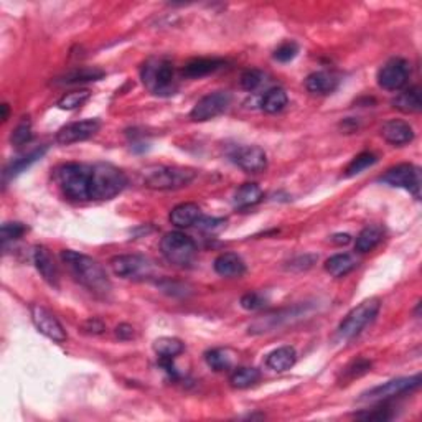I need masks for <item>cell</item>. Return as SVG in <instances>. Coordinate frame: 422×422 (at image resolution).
<instances>
[{"label":"cell","mask_w":422,"mask_h":422,"mask_svg":"<svg viewBox=\"0 0 422 422\" xmlns=\"http://www.w3.org/2000/svg\"><path fill=\"white\" fill-rule=\"evenodd\" d=\"M297 53H299V47H297V43L286 42L274 51V60L281 61V63H289L291 60H294V58L297 56Z\"/></svg>","instance_id":"obj_39"},{"label":"cell","mask_w":422,"mask_h":422,"mask_svg":"<svg viewBox=\"0 0 422 422\" xmlns=\"http://www.w3.org/2000/svg\"><path fill=\"white\" fill-rule=\"evenodd\" d=\"M111 269L122 279H145L152 274L154 266L147 257L139 254H122L111 259Z\"/></svg>","instance_id":"obj_10"},{"label":"cell","mask_w":422,"mask_h":422,"mask_svg":"<svg viewBox=\"0 0 422 422\" xmlns=\"http://www.w3.org/2000/svg\"><path fill=\"white\" fill-rule=\"evenodd\" d=\"M266 297L263 294H257V292H247L241 297L239 304H241L243 309L246 310H259L266 305Z\"/></svg>","instance_id":"obj_40"},{"label":"cell","mask_w":422,"mask_h":422,"mask_svg":"<svg viewBox=\"0 0 422 422\" xmlns=\"http://www.w3.org/2000/svg\"><path fill=\"white\" fill-rule=\"evenodd\" d=\"M231 104V95L228 91H215L203 96L197 104L193 106L190 117L197 122H205L221 115Z\"/></svg>","instance_id":"obj_11"},{"label":"cell","mask_w":422,"mask_h":422,"mask_svg":"<svg viewBox=\"0 0 422 422\" xmlns=\"http://www.w3.org/2000/svg\"><path fill=\"white\" fill-rule=\"evenodd\" d=\"M422 378L421 375H414L409 378H398V380L388 381V383L376 386L371 388L370 391L362 394V401H370V403H381L388 401V399L398 398L401 394L411 393V391L417 389L421 386Z\"/></svg>","instance_id":"obj_9"},{"label":"cell","mask_w":422,"mask_h":422,"mask_svg":"<svg viewBox=\"0 0 422 422\" xmlns=\"http://www.w3.org/2000/svg\"><path fill=\"white\" fill-rule=\"evenodd\" d=\"M383 236H384V231L381 226H378V225L366 226V228L357 236L355 250H357L358 252H362V254L363 252H370L375 250L378 244L383 241Z\"/></svg>","instance_id":"obj_26"},{"label":"cell","mask_w":422,"mask_h":422,"mask_svg":"<svg viewBox=\"0 0 422 422\" xmlns=\"http://www.w3.org/2000/svg\"><path fill=\"white\" fill-rule=\"evenodd\" d=\"M104 76V71L99 68H90V66H81V68H74L68 71L63 78L60 79V83L63 84H79V83H88V81H99Z\"/></svg>","instance_id":"obj_28"},{"label":"cell","mask_w":422,"mask_h":422,"mask_svg":"<svg viewBox=\"0 0 422 422\" xmlns=\"http://www.w3.org/2000/svg\"><path fill=\"white\" fill-rule=\"evenodd\" d=\"M358 419L363 421H388L393 417L388 407H376L375 411H368V412H362V414H357Z\"/></svg>","instance_id":"obj_43"},{"label":"cell","mask_w":422,"mask_h":422,"mask_svg":"<svg viewBox=\"0 0 422 422\" xmlns=\"http://www.w3.org/2000/svg\"><path fill=\"white\" fill-rule=\"evenodd\" d=\"M142 81L150 92L157 96H170L175 92V74L168 60H150L140 71Z\"/></svg>","instance_id":"obj_6"},{"label":"cell","mask_w":422,"mask_h":422,"mask_svg":"<svg viewBox=\"0 0 422 422\" xmlns=\"http://www.w3.org/2000/svg\"><path fill=\"white\" fill-rule=\"evenodd\" d=\"M261 373L257 368H236L229 376V383L236 389H246L259 381Z\"/></svg>","instance_id":"obj_31"},{"label":"cell","mask_w":422,"mask_h":422,"mask_svg":"<svg viewBox=\"0 0 422 422\" xmlns=\"http://www.w3.org/2000/svg\"><path fill=\"white\" fill-rule=\"evenodd\" d=\"M154 350L159 358H177L180 353H184L185 345L179 339H172V336H162V339L155 340Z\"/></svg>","instance_id":"obj_32"},{"label":"cell","mask_w":422,"mask_h":422,"mask_svg":"<svg viewBox=\"0 0 422 422\" xmlns=\"http://www.w3.org/2000/svg\"><path fill=\"white\" fill-rule=\"evenodd\" d=\"M200 218H202V210L197 203H181L170 211L168 220L177 228H190V226L197 225Z\"/></svg>","instance_id":"obj_21"},{"label":"cell","mask_w":422,"mask_h":422,"mask_svg":"<svg viewBox=\"0 0 422 422\" xmlns=\"http://www.w3.org/2000/svg\"><path fill=\"white\" fill-rule=\"evenodd\" d=\"M307 305H295L291 309L277 310L274 314H268L264 317H259L250 325V333H266L273 332L275 328H281L286 323H291L292 320L304 317Z\"/></svg>","instance_id":"obj_15"},{"label":"cell","mask_w":422,"mask_h":422,"mask_svg":"<svg viewBox=\"0 0 422 422\" xmlns=\"http://www.w3.org/2000/svg\"><path fill=\"white\" fill-rule=\"evenodd\" d=\"M32 122H30L29 117H24L22 121L17 124V127L12 131L10 136V142L12 145H15V147H22V145L29 144L30 140H32Z\"/></svg>","instance_id":"obj_36"},{"label":"cell","mask_w":422,"mask_h":422,"mask_svg":"<svg viewBox=\"0 0 422 422\" xmlns=\"http://www.w3.org/2000/svg\"><path fill=\"white\" fill-rule=\"evenodd\" d=\"M287 103H289L287 92L284 91L282 88H273V90L266 92L263 99H261V108H263V111H266V113L275 114V113H281V111L287 106Z\"/></svg>","instance_id":"obj_29"},{"label":"cell","mask_w":422,"mask_h":422,"mask_svg":"<svg viewBox=\"0 0 422 422\" xmlns=\"http://www.w3.org/2000/svg\"><path fill=\"white\" fill-rule=\"evenodd\" d=\"M205 362H206V365L215 371H226V370H229L231 365H233V358H231L229 352L223 348H215V350H210V352H206Z\"/></svg>","instance_id":"obj_34"},{"label":"cell","mask_w":422,"mask_h":422,"mask_svg":"<svg viewBox=\"0 0 422 422\" xmlns=\"http://www.w3.org/2000/svg\"><path fill=\"white\" fill-rule=\"evenodd\" d=\"M197 177V172L185 167H152L144 173V185L150 190H179L190 185Z\"/></svg>","instance_id":"obj_4"},{"label":"cell","mask_w":422,"mask_h":422,"mask_svg":"<svg viewBox=\"0 0 422 422\" xmlns=\"http://www.w3.org/2000/svg\"><path fill=\"white\" fill-rule=\"evenodd\" d=\"M84 330L88 333H103L104 332V323L97 318H90L84 323Z\"/></svg>","instance_id":"obj_46"},{"label":"cell","mask_w":422,"mask_h":422,"mask_svg":"<svg viewBox=\"0 0 422 422\" xmlns=\"http://www.w3.org/2000/svg\"><path fill=\"white\" fill-rule=\"evenodd\" d=\"M357 266V259L352 254H346V252L335 254L325 261V270L332 277H343V275L352 273Z\"/></svg>","instance_id":"obj_27"},{"label":"cell","mask_w":422,"mask_h":422,"mask_svg":"<svg viewBox=\"0 0 422 422\" xmlns=\"http://www.w3.org/2000/svg\"><path fill=\"white\" fill-rule=\"evenodd\" d=\"M409 63L403 58H393L378 71V84L386 91H399L409 79Z\"/></svg>","instance_id":"obj_12"},{"label":"cell","mask_w":422,"mask_h":422,"mask_svg":"<svg viewBox=\"0 0 422 422\" xmlns=\"http://www.w3.org/2000/svg\"><path fill=\"white\" fill-rule=\"evenodd\" d=\"M226 225V220L223 218H210V216H203L200 218L197 221V228H200L202 231H218L221 229Z\"/></svg>","instance_id":"obj_42"},{"label":"cell","mask_w":422,"mask_h":422,"mask_svg":"<svg viewBox=\"0 0 422 422\" xmlns=\"http://www.w3.org/2000/svg\"><path fill=\"white\" fill-rule=\"evenodd\" d=\"M332 241L335 243V244H340V246H341V244H343V246H345V244H348L350 241H352V236H350V234H346V233H343V234H335V236L332 238Z\"/></svg>","instance_id":"obj_47"},{"label":"cell","mask_w":422,"mask_h":422,"mask_svg":"<svg viewBox=\"0 0 422 422\" xmlns=\"http://www.w3.org/2000/svg\"><path fill=\"white\" fill-rule=\"evenodd\" d=\"M371 370V362H366V359H357V362H353L352 365H348L345 368V376L348 378V380H355V378L365 375Z\"/></svg>","instance_id":"obj_41"},{"label":"cell","mask_w":422,"mask_h":422,"mask_svg":"<svg viewBox=\"0 0 422 422\" xmlns=\"http://www.w3.org/2000/svg\"><path fill=\"white\" fill-rule=\"evenodd\" d=\"M264 81V73L259 70H246L241 74V88L246 91H256Z\"/></svg>","instance_id":"obj_38"},{"label":"cell","mask_w":422,"mask_h":422,"mask_svg":"<svg viewBox=\"0 0 422 422\" xmlns=\"http://www.w3.org/2000/svg\"><path fill=\"white\" fill-rule=\"evenodd\" d=\"M378 162V157L373 152H362L358 154L357 157H355L352 162L348 163L345 168V173L343 175L346 177V179H352V177H357L359 175V173H363L366 170V168H370L375 165V163Z\"/></svg>","instance_id":"obj_33"},{"label":"cell","mask_w":422,"mask_h":422,"mask_svg":"<svg viewBox=\"0 0 422 422\" xmlns=\"http://www.w3.org/2000/svg\"><path fill=\"white\" fill-rule=\"evenodd\" d=\"M381 136L391 145H404L414 140V129L409 122L391 119L381 127Z\"/></svg>","instance_id":"obj_17"},{"label":"cell","mask_w":422,"mask_h":422,"mask_svg":"<svg viewBox=\"0 0 422 422\" xmlns=\"http://www.w3.org/2000/svg\"><path fill=\"white\" fill-rule=\"evenodd\" d=\"M295 362H297V352L294 346H281V348L270 352L268 355V358H266V365H268L269 370L277 373L291 370V368L295 365Z\"/></svg>","instance_id":"obj_22"},{"label":"cell","mask_w":422,"mask_h":422,"mask_svg":"<svg viewBox=\"0 0 422 422\" xmlns=\"http://www.w3.org/2000/svg\"><path fill=\"white\" fill-rule=\"evenodd\" d=\"M90 97H91V91H88V90H78V91L66 92V95L61 96V99L58 101V108L63 109V111L78 109V108H81V106L86 103Z\"/></svg>","instance_id":"obj_35"},{"label":"cell","mask_w":422,"mask_h":422,"mask_svg":"<svg viewBox=\"0 0 422 422\" xmlns=\"http://www.w3.org/2000/svg\"><path fill=\"white\" fill-rule=\"evenodd\" d=\"M229 160L246 173H259L268 167V155L259 145H236L229 152Z\"/></svg>","instance_id":"obj_13"},{"label":"cell","mask_w":422,"mask_h":422,"mask_svg":"<svg viewBox=\"0 0 422 422\" xmlns=\"http://www.w3.org/2000/svg\"><path fill=\"white\" fill-rule=\"evenodd\" d=\"M215 270L216 274L223 275V277H241L246 273V264H244L243 257L238 256L236 252H223L215 259Z\"/></svg>","instance_id":"obj_20"},{"label":"cell","mask_w":422,"mask_h":422,"mask_svg":"<svg viewBox=\"0 0 422 422\" xmlns=\"http://www.w3.org/2000/svg\"><path fill=\"white\" fill-rule=\"evenodd\" d=\"M160 251L168 263L180 268H190L198 254V247L193 239L180 231L167 233L160 241Z\"/></svg>","instance_id":"obj_5"},{"label":"cell","mask_w":422,"mask_h":422,"mask_svg":"<svg viewBox=\"0 0 422 422\" xmlns=\"http://www.w3.org/2000/svg\"><path fill=\"white\" fill-rule=\"evenodd\" d=\"M380 181L394 188L406 190L414 198L421 197V170L412 163H399L396 167H391L380 177Z\"/></svg>","instance_id":"obj_8"},{"label":"cell","mask_w":422,"mask_h":422,"mask_svg":"<svg viewBox=\"0 0 422 422\" xmlns=\"http://www.w3.org/2000/svg\"><path fill=\"white\" fill-rule=\"evenodd\" d=\"M340 79L339 76H335L333 73H328V71H315V73L309 74L307 79H305V88H307L309 92L312 95H332L333 91L339 88Z\"/></svg>","instance_id":"obj_19"},{"label":"cell","mask_w":422,"mask_h":422,"mask_svg":"<svg viewBox=\"0 0 422 422\" xmlns=\"http://www.w3.org/2000/svg\"><path fill=\"white\" fill-rule=\"evenodd\" d=\"M393 106L398 111L406 114H416L421 113L422 109V97L421 90L417 86H412L409 90L399 92V95L393 99Z\"/></svg>","instance_id":"obj_25"},{"label":"cell","mask_w":422,"mask_h":422,"mask_svg":"<svg viewBox=\"0 0 422 422\" xmlns=\"http://www.w3.org/2000/svg\"><path fill=\"white\" fill-rule=\"evenodd\" d=\"M55 181L66 198L73 202L91 200V165L88 163H63L55 170Z\"/></svg>","instance_id":"obj_2"},{"label":"cell","mask_w":422,"mask_h":422,"mask_svg":"<svg viewBox=\"0 0 422 422\" xmlns=\"http://www.w3.org/2000/svg\"><path fill=\"white\" fill-rule=\"evenodd\" d=\"M225 65L223 60H215V58H197V60L188 61L185 65V68L181 70L184 76L186 78H203L206 74L215 73L216 70H220Z\"/></svg>","instance_id":"obj_23"},{"label":"cell","mask_w":422,"mask_h":422,"mask_svg":"<svg viewBox=\"0 0 422 422\" xmlns=\"http://www.w3.org/2000/svg\"><path fill=\"white\" fill-rule=\"evenodd\" d=\"M60 257L81 286L86 287L91 294L99 297V299H108L111 291H113V284H111L109 275L106 274L103 266L97 263L96 259L71 250L61 251Z\"/></svg>","instance_id":"obj_1"},{"label":"cell","mask_w":422,"mask_h":422,"mask_svg":"<svg viewBox=\"0 0 422 422\" xmlns=\"http://www.w3.org/2000/svg\"><path fill=\"white\" fill-rule=\"evenodd\" d=\"M126 185L127 177L121 168L104 162L91 165V200H96V202L113 200L126 188Z\"/></svg>","instance_id":"obj_3"},{"label":"cell","mask_w":422,"mask_h":422,"mask_svg":"<svg viewBox=\"0 0 422 422\" xmlns=\"http://www.w3.org/2000/svg\"><path fill=\"white\" fill-rule=\"evenodd\" d=\"M115 335H117L119 340H131L134 339V328L127 323H121L117 328H115Z\"/></svg>","instance_id":"obj_45"},{"label":"cell","mask_w":422,"mask_h":422,"mask_svg":"<svg viewBox=\"0 0 422 422\" xmlns=\"http://www.w3.org/2000/svg\"><path fill=\"white\" fill-rule=\"evenodd\" d=\"M315 259H317V257L315 256H300V257H297V259H294L291 263V269H294L295 266H299V269H309L310 266H312L314 263H315Z\"/></svg>","instance_id":"obj_44"},{"label":"cell","mask_w":422,"mask_h":422,"mask_svg":"<svg viewBox=\"0 0 422 422\" xmlns=\"http://www.w3.org/2000/svg\"><path fill=\"white\" fill-rule=\"evenodd\" d=\"M45 154H47V147H42V149L32 150V152L24 155V157L13 160L10 165L6 168V177L7 179H13V177H17L19 173L25 172L29 167H32L35 162H38V160L42 159Z\"/></svg>","instance_id":"obj_30"},{"label":"cell","mask_w":422,"mask_h":422,"mask_svg":"<svg viewBox=\"0 0 422 422\" xmlns=\"http://www.w3.org/2000/svg\"><path fill=\"white\" fill-rule=\"evenodd\" d=\"M99 119H84V121L66 124L56 132V142L61 145H71L76 142H83L90 139L99 131Z\"/></svg>","instance_id":"obj_16"},{"label":"cell","mask_w":422,"mask_h":422,"mask_svg":"<svg viewBox=\"0 0 422 422\" xmlns=\"http://www.w3.org/2000/svg\"><path fill=\"white\" fill-rule=\"evenodd\" d=\"M33 263H35V268H37L40 275L45 279V282L50 284L51 287L60 286V274H58L55 259H53L51 252L48 251L45 246L35 247Z\"/></svg>","instance_id":"obj_18"},{"label":"cell","mask_w":422,"mask_h":422,"mask_svg":"<svg viewBox=\"0 0 422 422\" xmlns=\"http://www.w3.org/2000/svg\"><path fill=\"white\" fill-rule=\"evenodd\" d=\"M264 198L263 190L257 184H244L239 186L233 197V205L239 210H246V208L254 206L261 200Z\"/></svg>","instance_id":"obj_24"},{"label":"cell","mask_w":422,"mask_h":422,"mask_svg":"<svg viewBox=\"0 0 422 422\" xmlns=\"http://www.w3.org/2000/svg\"><path fill=\"white\" fill-rule=\"evenodd\" d=\"M8 119V104H2V121Z\"/></svg>","instance_id":"obj_48"},{"label":"cell","mask_w":422,"mask_h":422,"mask_svg":"<svg viewBox=\"0 0 422 422\" xmlns=\"http://www.w3.org/2000/svg\"><path fill=\"white\" fill-rule=\"evenodd\" d=\"M30 314H32V322L35 328H37L42 335H45L47 339L56 341V343H63V341L68 339L65 327L61 325L60 320L48 309L33 304L32 309H30Z\"/></svg>","instance_id":"obj_14"},{"label":"cell","mask_w":422,"mask_h":422,"mask_svg":"<svg viewBox=\"0 0 422 422\" xmlns=\"http://www.w3.org/2000/svg\"><path fill=\"white\" fill-rule=\"evenodd\" d=\"M381 309V300L376 297H371L362 304L357 305L353 310H350L348 315L341 320L339 327V336L341 340H352L358 336L365 328L370 325L376 318L378 312Z\"/></svg>","instance_id":"obj_7"},{"label":"cell","mask_w":422,"mask_h":422,"mask_svg":"<svg viewBox=\"0 0 422 422\" xmlns=\"http://www.w3.org/2000/svg\"><path fill=\"white\" fill-rule=\"evenodd\" d=\"M29 231V228L24 223H19V221H12V223H3L2 229H0V236H2V241H15L24 236V234Z\"/></svg>","instance_id":"obj_37"}]
</instances>
